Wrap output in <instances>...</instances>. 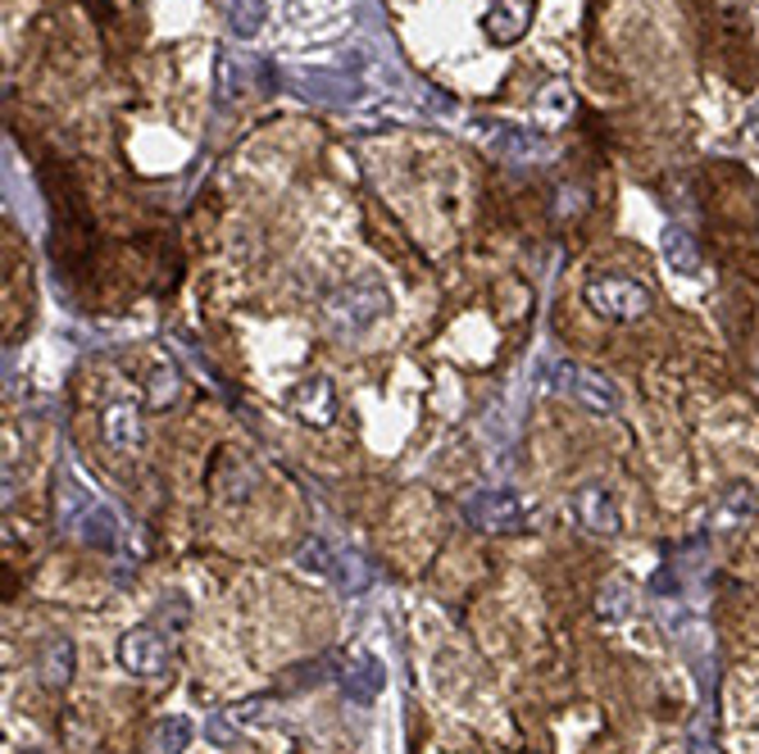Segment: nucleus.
I'll use <instances>...</instances> for the list:
<instances>
[{
    "label": "nucleus",
    "instance_id": "18",
    "mask_svg": "<svg viewBox=\"0 0 759 754\" xmlns=\"http://www.w3.org/2000/svg\"><path fill=\"white\" fill-rule=\"evenodd\" d=\"M192 745V723L186 718H160L155 736H151V754H182Z\"/></svg>",
    "mask_w": 759,
    "mask_h": 754
},
{
    "label": "nucleus",
    "instance_id": "8",
    "mask_svg": "<svg viewBox=\"0 0 759 754\" xmlns=\"http://www.w3.org/2000/svg\"><path fill=\"white\" fill-rule=\"evenodd\" d=\"M568 395H574L583 410L600 414V419L619 414V386H614L600 369H574V378H568Z\"/></svg>",
    "mask_w": 759,
    "mask_h": 754
},
{
    "label": "nucleus",
    "instance_id": "12",
    "mask_svg": "<svg viewBox=\"0 0 759 754\" xmlns=\"http://www.w3.org/2000/svg\"><path fill=\"white\" fill-rule=\"evenodd\" d=\"M659 255H664V269H674L682 278H696L700 273V250H696L691 232L678 228V223H669V228L659 232Z\"/></svg>",
    "mask_w": 759,
    "mask_h": 754
},
{
    "label": "nucleus",
    "instance_id": "19",
    "mask_svg": "<svg viewBox=\"0 0 759 754\" xmlns=\"http://www.w3.org/2000/svg\"><path fill=\"white\" fill-rule=\"evenodd\" d=\"M227 23L236 37H255L264 23V0H232L227 6Z\"/></svg>",
    "mask_w": 759,
    "mask_h": 754
},
{
    "label": "nucleus",
    "instance_id": "2",
    "mask_svg": "<svg viewBox=\"0 0 759 754\" xmlns=\"http://www.w3.org/2000/svg\"><path fill=\"white\" fill-rule=\"evenodd\" d=\"M583 300H587V310L596 319H605V323H637L655 305L650 286L641 278H628V273H596V278H587Z\"/></svg>",
    "mask_w": 759,
    "mask_h": 754
},
{
    "label": "nucleus",
    "instance_id": "15",
    "mask_svg": "<svg viewBox=\"0 0 759 754\" xmlns=\"http://www.w3.org/2000/svg\"><path fill=\"white\" fill-rule=\"evenodd\" d=\"M637 610V591L624 582V577H609L596 595V619L600 623H628Z\"/></svg>",
    "mask_w": 759,
    "mask_h": 754
},
{
    "label": "nucleus",
    "instance_id": "11",
    "mask_svg": "<svg viewBox=\"0 0 759 754\" xmlns=\"http://www.w3.org/2000/svg\"><path fill=\"white\" fill-rule=\"evenodd\" d=\"M73 668H78V650H73L69 636H55L51 645L41 650V660H37V677H41V686H51V691H64L73 682Z\"/></svg>",
    "mask_w": 759,
    "mask_h": 754
},
{
    "label": "nucleus",
    "instance_id": "4",
    "mask_svg": "<svg viewBox=\"0 0 759 754\" xmlns=\"http://www.w3.org/2000/svg\"><path fill=\"white\" fill-rule=\"evenodd\" d=\"M524 500H518V491L509 486H487V491H473L464 500V519L468 527L478 532H518L524 527Z\"/></svg>",
    "mask_w": 759,
    "mask_h": 754
},
{
    "label": "nucleus",
    "instance_id": "20",
    "mask_svg": "<svg viewBox=\"0 0 759 754\" xmlns=\"http://www.w3.org/2000/svg\"><path fill=\"white\" fill-rule=\"evenodd\" d=\"M332 555L337 550H327V541H318V536H305L301 541V550H296V569H305V573H332Z\"/></svg>",
    "mask_w": 759,
    "mask_h": 754
},
{
    "label": "nucleus",
    "instance_id": "23",
    "mask_svg": "<svg viewBox=\"0 0 759 754\" xmlns=\"http://www.w3.org/2000/svg\"><path fill=\"white\" fill-rule=\"evenodd\" d=\"M750 137H755V141H759V105H755V110H750Z\"/></svg>",
    "mask_w": 759,
    "mask_h": 754
},
{
    "label": "nucleus",
    "instance_id": "24",
    "mask_svg": "<svg viewBox=\"0 0 759 754\" xmlns=\"http://www.w3.org/2000/svg\"><path fill=\"white\" fill-rule=\"evenodd\" d=\"M23 754H41V750H23Z\"/></svg>",
    "mask_w": 759,
    "mask_h": 754
},
{
    "label": "nucleus",
    "instance_id": "6",
    "mask_svg": "<svg viewBox=\"0 0 759 754\" xmlns=\"http://www.w3.org/2000/svg\"><path fill=\"white\" fill-rule=\"evenodd\" d=\"M574 519H578V527H587L591 536H619V527H624V519H619V500H614V491L600 486V482H587V486L574 491Z\"/></svg>",
    "mask_w": 759,
    "mask_h": 754
},
{
    "label": "nucleus",
    "instance_id": "22",
    "mask_svg": "<svg viewBox=\"0 0 759 754\" xmlns=\"http://www.w3.org/2000/svg\"><path fill=\"white\" fill-rule=\"evenodd\" d=\"M210 741H214V745H232V723H227L223 714L210 718Z\"/></svg>",
    "mask_w": 759,
    "mask_h": 754
},
{
    "label": "nucleus",
    "instance_id": "7",
    "mask_svg": "<svg viewBox=\"0 0 759 754\" xmlns=\"http://www.w3.org/2000/svg\"><path fill=\"white\" fill-rule=\"evenodd\" d=\"M101 436H105L110 450H119V455H136L141 441H146V423H141L136 400H114V405H105Z\"/></svg>",
    "mask_w": 759,
    "mask_h": 754
},
{
    "label": "nucleus",
    "instance_id": "10",
    "mask_svg": "<svg viewBox=\"0 0 759 754\" xmlns=\"http://www.w3.org/2000/svg\"><path fill=\"white\" fill-rule=\"evenodd\" d=\"M342 695L351 700V705H368V700L387 686V668L377 664L373 655H355L346 668H342Z\"/></svg>",
    "mask_w": 759,
    "mask_h": 754
},
{
    "label": "nucleus",
    "instance_id": "13",
    "mask_svg": "<svg viewBox=\"0 0 759 754\" xmlns=\"http://www.w3.org/2000/svg\"><path fill=\"white\" fill-rule=\"evenodd\" d=\"M73 532H78L82 545H91V550H119V545H123V527H119V519H114L105 505H91V510L73 523Z\"/></svg>",
    "mask_w": 759,
    "mask_h": 754
},
{
    "label": "nucleus",
    "instance_id": "1",
    "mask_svg": "<svg viewBox=\"0 0 759 754\" xmlns=\"http://www.w3.org/2000/svg\"><path fill=\"white\" fill-rule=\"evenodd\" d=\"M392 314V295L377 278H351L323 295V319L337 336H364Z\"/></svg>",
    "mask_w": 759,
    "mask_h": 754
},
{
    "label": "nucleus",
    "instance_id": "3",
    "mask_svg": "<svg viewBox=\"0 0 759 754\" xmlns=\"http://www.w3.org/2000/svg\"><path fill=\"white\" fill-rule=\"evenodd\" d=\"M173 664V636L155 623H141L132 632L119 636V668L128 677H141V682H155L164 677Z\"/></svg>",
    "mask_w": 759,
    "mask_h": 754
},
{
    "label": "nucleus",
    "instance_id": "9",
    "mask_svg": "<svg viewBox=\"0 0 759 754\" xmlns=\"http://www.w3.org/2000/svg\"><path fill=\"white\" fill-rule=\"evenodd\" d=\"M533 23V6L528 0H492V10L483 14V32L492 46H514Z\"/></svg>",
    "mask_w": 759,
    "mask_h": 754
},
{
    "label": "nucleus",
    "instance_id": "16",
    "mask_svg": "<svg viewBox=\"0 0 759 754\" xmlns=\"http://www.w3.org/2000/svg\"><path fill=\"white\" fill-rule=\"evenodd\" d=\"M332 582H337V591L355 595V591H364L373 582V569H368V560L360 555V550H337V555H332Z\"/></svg>",
    "mask_w": 759,
    "mask_h": 754
},
{
    "label": "nucleus",
    "instance_id": "5",
    "mask_svg": "<svg viewBox=\"0 0 759 754\" xmlns=\"http://www.w3.org/2000/svg\"><path fill=\"white\" fill-rule=\"evenodd\" d=\"M287 410L305 428H332L337 414H342V395H337V386H332V378L314 373V378H305V382H296L287 391Z\"/></svg>",
    "mask_w": 759,
    "mask_h": 754
},
{
    "label": "nucleus",
    "instance_id": "14",
    "mask_svg": "<svg viewBox=\"0 0 759 754\" xmlns=\"http://www.w3.org/2000/svg\"><path fill=\"white\" fill-rule=\"evenodd\" d=\"M755 514H759V491L746 486V482H732V486L719 495V505H715V523H719V527H741V523H750Z\"/></svg>",
    "mask_w": 759,
    "mask_h": 754
},
{
    "label": "nucleus",
    "instance_id": "21",
    "mask_svg": "<svg viewBox=\"0 0 759 754\" xmlns=\"http://www.w3.org/2000/svg\"><path fill=\"white\" fill-rule=\"evenodd\" d=\"M155 627H164L169 636H178L186 623H192V605H186V600L182 595H173V600H164V605L155 610V619H151Z\"/></svg>",
    "mask_w": 759,
    "mask_h": 754
},
{
    "label": "nucleus",
    "instance_id": "17",
    "mask_svg": "<svg viewBox=\"0 0 759 754\" xmlns=\"http://www.w3.org/2000/svg\"><path fill=\"white\" fill-rule=\"evenodd\" d=\"M496 150H500L505 160H524V164L546 160V141H542V137H533L528 128H505V132L496 137Z\"/></svg>",
    "mask_w": 759,
    "mask_h": 754
}]
</instances>
